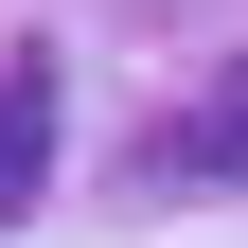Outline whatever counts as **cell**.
Listing matches in <instances>:
<instances>
[{
  "label": "cell",
  "mask_w": 248,
  "mask_h": 248,
  "mask_svg": "<svg viewBox=\"0 0 248 248\" xmlns=\"http://www.w3.org/2000/svg\"><path fill=\"white\" fill-rule=\"evenodd\" d=\"M142 195H248V71H213V89H177L160 124H142Z\"/></svg>",
  "instance_id": "1"
},
{
  "label": "cell",
  "mask_w": 248,
  "mask_h": 248,
  "mask_svg": "<svg viewBox=\"0 0 248 248\" xmlns=\"http://www.w3.org/2000/svg\"><path fill=\"white\" fill-rule=\"evenodd\" d=\"M53 142H71V89H53V53L18 36V53H0V231L53 195Z\"/></svg>",
  "instance_id": "2"
}]
</instances>
